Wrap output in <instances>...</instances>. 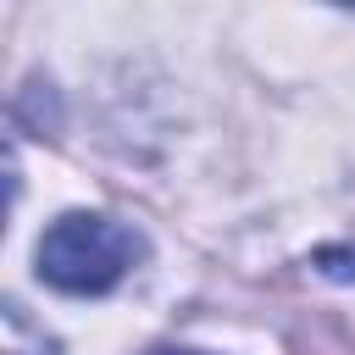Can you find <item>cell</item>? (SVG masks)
Returning <instances> with one entry per match:
<instances>
[{"mask_svg": "<svg viewBox=\"0 0 355 355\" xmlns=\"http://www.w3.org/2000/svg\"><path fill=\"white\" fill-rule=\"evenodd\" d=\"M133 261H139V233L89 211L50 222L39 239V277L67 294H105Z\"/></svg>", "mask_w": 355, "mask_h": 355, "instance_id": "1", "label": "cell"}, {"mask_svg": "<svg viewBox=\"0 0 355 355\" xmlns=\"http://www.w3.org/2000/svg\"><path fill=\"white\" fill-rule=\"evenodd\" d=\"M150 355H200V349H150Z\"/></svg>", "mask_w": 355, "mask_h": 355, "instance_id": "2", "label": "cell"}]
</instances>
